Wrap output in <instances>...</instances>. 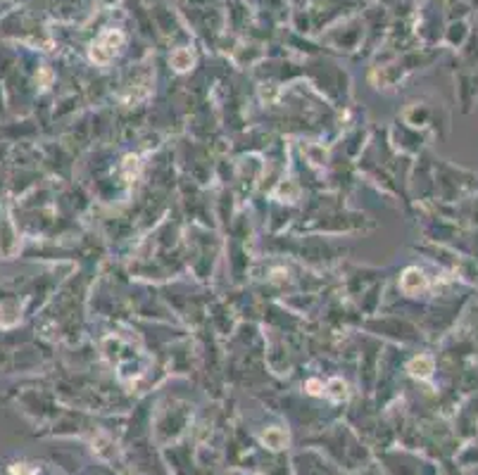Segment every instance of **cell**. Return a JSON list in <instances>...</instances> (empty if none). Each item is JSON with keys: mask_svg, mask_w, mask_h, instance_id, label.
Masks as SVG:
<instances>
[{"mask_svg": "<svg viewBox=\"0 0 478 475\" xmlns=\"http://www.w3.org/2000/svg\"><path fill=\"white\" fill-rule=\"evenodd\" d=\"M174 64H176V69H186L190 64V53H186V50L176 53L174 55Z\"/></svg>", "mask_w": 478, "mask_h": 475, "instance_id": "cell-1", "label": "cell"}]
</instances>
